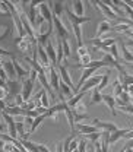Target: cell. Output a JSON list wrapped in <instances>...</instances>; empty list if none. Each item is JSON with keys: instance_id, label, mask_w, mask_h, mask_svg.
Wrapping results in <instances>:
<instances>
[{"instance_id": "obj_1", "label": "cell", "mask_w": 133, "mask_h": 152, "mask_svg": "<svg viewBox=\"0 0 133 152\" xmlns=\"http://www.w3.org/2000/svg\"><path fill=\"white\" fill-rule=\"evenodd\" d=\"M53 6V3H39V6L37 7L38 10V15H41L44 20L48 23V25H53V12H51V7Z\"/></svg>"}, {"instance_id": "obj_2", "label": "cell", "mask_w": 133, "mask_h": 152, "mask_svg": "<svg viewBox=\"0 0 133 152\" xmlns=\"http://www.w3.org/2000/svg\"><path fill=\"white\" fill-rule=\"evenodd\" d=\"M1 118H3V121H4V126H6V129H7V133L12 136V137H18V133H16V121L13 120V117L12 115H9V114H6L4 111H1Z\"/></svg>"}, {"instance_id": "obj_3", "label": "cell", "mask_w": 133, "mask_h": 152, "mask_svg": "<svg viewBox=\"0 0 133 152\" xmlns=\"http://www.w3.org/2000/svg\"><path fill=\"white\" fill-rule=\"evenodd\" d=\"M53 26L56 28V35L58 37V39H60V41H61V39H67V37H69V32H67V28L63 25L61 19L53 16Z\"/></svg>"}, {"instance_id": "obj_4", "label": "cell", "mask_w": 133, "mask_h": 152, "mask_svg": "<svg viewBox=\"0 0 133 152\" xmlns=\"http://www.w3.org/2000/svg\"><path fill=\"white\" fill-rule=\"evenodd\" d=\"M32 89H34V80L31 77H26L22 80V99L23 101H29L31 99V94H32Z\"/></svg>"}, {"instance_id": "obj_5", "label": "cell", "mask_w": 133, "mask_h": 152, "mask_svg": "<svg viewBox=\"0 0 133 152\" xmlns=\"http://www.w3.org/2000/svg\"><path fill=\"white\" fill-rule=\"evenodd\" d=\"M6 88H7V92L10 96H16L22 92V80L19 79H12V80H7L6 82Z\"/></svg>"}, {"instance_id": "obj_6", "label": "cell", "mask_w": 133, "mask_h": 152, "mask_svg": "<svg viewBox=\"0 0 133 152\" xmlns=\"http://www.w3.org/2000/svg\"><path fill=\"white\" fill-rule=\"evenodd\" d=\"M92 4H94L95 7H96V9H98V10H99V12H101V13L105 16V18L108 19V20H117V18H118V16H115V15H114L113 10H111V9H110V7H108L105 3H104V1H94Z\"/></svg>"}, {"instance_id": "obj_7", "label": "cell", "mask_w": 133, "mask_h": 152, "mask_svg": "<svg viewBox=\"0 0 133 152\" xmlns=\"http://www.w3.org/2000/svg\"><path fill=\"white\" fill-rule=\"evenodd\" d=\"M101 79H102V75H94V76H91V77H89V79H88V80L83 83V86H82L79 91L86 94V92H89L91 89H95V88L98 86V83L101 82Z\"/></svg>"}, {"instance_id": "obj_8", "label": "cell", "mask_w": 133, "mask_h": 152, "mask_svg": "<svg viewBox=\"0 0 133 152\" xmlns=\"http://www.w3.org/2000/svg\"><path fill=\"white\" fill-rule=\"evenodd\" d=\"M57 69H58L61 82H64L67 86H70V88L73 89V92H77V91H76V85H73V82H72V77H70V73H69L67 67H66V66H58Z\"/></svg>"}, {"instance_id": "obj_9", "label": "cell", "mask_w": 133, "mask_h": 152, "mask_svg": "<svg viewBox=\"0 0 133 152\" xmlns=\"http://www.w3.org/2000/svg\"><path fill=\"white\" fill-rule=\"evenodd\" d=\"M48 80H50V86L53 88V91L57 92V95L60 94V77L57 75L56 67L51 66L50 67V75H48Z\"/></svg>"}, {"instance_id": "obj_10", "label": "cell", "mask_w": 133, "mask_h": 152, "mask_svg": "<svg viewBox=\"0 0 133 152\" xmlns=\"http://www.w3.org/2000/svg\"><path fill=\"white\" fill-rule=\"evenodd\" d=\"M12 64H13V67H15L16 77H18L19 80H23V79L29 77V72H31V69H25L23 66H20V64H19V61L16 60V57H15V58H12Z\"/></svg>"}, {"instance_id": "obj_11", "label": "cell", "mask_w": 133, "mask_h": 152, "mask_svg": "<svg viewBox=\"0 0 133 152\" xmlns=\"http://www.w3.org/2000/svg\"><path fill=\"white\" fill-rule=\"evenodd\" d=\"M75 132L77 133V134H82V136H85V134H89V133L99 132V129H98V127H95L94 124L91 126V124H82V123H75Z\"/></svg>"}, {"instance_id": "obj_12", "label": "cell", "mask_w": 133, "mask_h": 152, "mask_svg": "<svg viewBox=\"0 0 133 152\" xmlns=\"http://www.w3.org/2000/svg\"><path fill=\"white\" fill-rule=\"evenodd\" d=\"M118 44H120V50H121V60L124 61V63H130L133 64V53L132 51H129V48L126 47V42L120 38L118 39Z\"/></svg>"}, {"instance_id": "obj_13", "label": "cell", "mask_w": 133, "mask_h": 152, "mask_svg": "<svg viewBox=\"0 0 133 152\" xmlns=\"http://www.w3.org/2000/svg\"><path fill=\"white\" fill-rule=\"evenodd\" d=\"M64 12H66L67 19L70 20V23H72V25H80V23H85V22H89V20H91V18H88V16H76L69 7H67Z\"/></svg>"}, {"instance_id": "obj_14", "label": "cell", "mask_w": 133, "mask_h": 152, "mask_svg": "<svg viewBox=\"0 0 133 152\" xmlns=\"http://www.w3.org/2000/svg\"><path fill=\"white\" fill-rule=\"evenodd\" d=\"M111 31V25H110V20H101L96 26V31H95V38H101L102 35H105L107 32Z\"/></svg>"}, {"instance_id": "obj_15", "label": "cell", "mask_w": 133, "mask_h": 152, "mask_svg": "<svg viewBox=\"0 0 133 152\" xmlns=\"http://www.w3.org/2000/svg\"><path fill=\"white\" fill-rule=\"evenodd\" d=\"M12 18H13V26H15V34H16V38H22L26 35V32H25V28H23V23H22V20L19 18V15H12Z\"/></svg>"}, {"instance_id": "obj_16", "label": "cell", "mask_w": 133, "mask_h": 152, "mask_svg": "<svg viewBox=\"0 0 133 152\" xmlns=\"http://www.w3.org/2000/svg\"><path fill=\"white\" fill-rule=\"evenodd\" d=\"M94 126L98 127V129H104V130H107V132H110V133L115 132V130L118 129L114 123H110V121H101L99 118H94Z\"/></svg>"}, {"instance_id": "obj_17", "label": "cell", "mask_w": 133, "mask_h": 152, "mask_svg": "<svg viewBox=\"0 0 133 152\" xmlns=\"http://www.w3.org/2000/svg\"><path fill=\"white\" fill-rule=\"evenodd\" d=\"M98 69H83V72H82V75L79 77V82H77V85H76V91L79 92V89L83 86V83L91 77V76H94V73L96 72Z\"/></svg>"}, {"instance_id": "obj_18", "label": "cell", "mask_w": 133, "mask_h": 152, "mask_svg": "<svg viewBox=\"0 0 133 152\" xmlns=\"http://www.w3.org/2000/svg\"><path fill=\"white\" fill-rule=\"evenodd\" d=\"M45 53H47V56H48V58H50L51 64L56 67L57 54H56V48H54V45H53V41H51V39H48V42L45 44Z\"/></svg>"}, {"instance_id": "obj_19", "label": "cell", "mask_w": 133, "mask_h": 152, "mask_svg": "<svg viewBox=\"0 0 133 152\" xmlns=\"http://www.w3.org/2000/svg\"><path fill=\"white\" fill-rule=\"evenodd\" d=\"M102 95V101L107 104V107L110 108V111L113 113V115L115 117L117 115V105H115V99H114L113 95H108V94H101Z\"/></svg>"}, {"instance_id": "obj_20", "label": "cell", "mask_w": 133, "mask_h": 152, "mask_svg": "<svg viewBox=\"0 0 133 152\" xmlns=\"http://www.w3.org/2000/svg\"><path fill=\"white\" fill-rule=\"evenodd\" d=\"M63 113H64V115H66V121L69 123L70 132H72V130H75V117H73V111H72V108H70L67 104H66V107H64Z\"/></svg>"}, {"instance_id": "obj_21", "label": "cell", "mask_w": 133, "mask_h": 152, "mask_svg": "<svg viewBox=\"0 0 133 152\" xmlns=\"http://www.w3.org/2000/svg\"><path fill=\"white\" fill-rule=\"evenodd\" d=\"M3 67H4V70H6V75L9 77V80L16 79V72H15V67H13L12 61H10V63H9V61H3Z\"/></svg>"}, {"instance_id": "obj_22", "label": "cell", "mask_w": 133, "mask_h": 152, "mask_svg": "<svg viewBox=\"0 0 133 152\" xmlns=\"http://www.w3.org/2000/svg\"><path fill=\"white\" fill-rule=\"evenodd\" d=\"M127 130H129V129H117L115 132L110 133V143H115L117 140H120V139L127 133Z\"/></svg>"}, {"instance_id": "obj_23", "label": "cell", "mask_w": 133, "mask_h": 152, "mask_svg": "<svg viewBox=\"0 0 133 152\" xmlns=\"http://www.w3.org/2000/svg\"><path fill=\"white\" fill-rule=\"evenodd\" d=\"M72 12L75 13L76 16H83V13H85V10H83V1H80V0H76L72 3Z\"/></svg>"}, {"instance_id": "obj_24", "label": "cell", "mask_w": 133, "mask_h": 152, "mask_svg": "<svg viewBox=\"0 0 133 152\" xmlns=\"http://www.w3.org/2000/svg\"><path fill=\"white\" fill-rule=\"evenodd\" d=\"M60 94L63 95V96L66 95V96H67V99H70V98L75 95V92H73V89H72L70 86H67L64 82H61V80H60Z\"/></svg>"}, {"instance_id": "obj_25", "label": "cell", "mask_w": 133, "mask_h": 152, "mask_svg": "<svg viewBox=\"0 0 133 152\" xmlns=\"http://www.w3.org/2000/svg\"><path fill=\"white\" fill-rule=\"evenodd\" d=\"M83 96H85V92H80V91H79V92L73 95L70 99H67V105H69L70 108H73L79 101H82V98H83Z\"/></svg>"}, {"instance_id": "obj_26", "label": "cell", "mask_w": 133, "mask_h": 152, "mask_svg": "<svg viewBox=\"0 0 133 152\" xmlns=\"http://www.w3.org/2000/svg\"><path fill=\"white\" fill-rule=\"evenodd\" d=\"M44 118H45V115H44V114H42V115H38V117H35V118H34V121H32V124H31V127H29V130H28V132H29V134H32V133L37 130L38 126L44 121Z\"/></svg>"}, {"instance_id": "obj_27", "label": "cell", "mask_w": 133, "mask_h": 152, "mask_svg": "<svg viewBox=\"0 0 133 152\" xmlns=\"http://www.w3.org/2000/svg\"><path fill=\"white\" fill-rule=\"evenodd\" d=\"M20 143H22V146H23L28 152H39L35 142H31V140H20Z\"/></svg>"}, {"instance_id": "obj_28", "label": "cell", "mask_w": 133, "mask_h": 152, "mask_svg": "<svg viewBox=\"0 0 133 152\" xmlns=\"http://www.w3.org/2000/svg\"><path fill=\"white\" fill-rule=\"evenodd\" d=\"M50 95H48V92L44 89V92H42V95H41V99H39V102H41V107H44V108H50L51 107V104H50Z\"/></svg>"}, {"instance_id": "obj_29", "label": "cell", "mask_w": 133, "mask_h": 152, "mask_svg": "<svg viewBox=\"0 0 133 152\" xmlns=\"http://www.w3.org/2000/svg\"><path fill=\"white\" fill-rule=\"evenodd\" d=\"M51 12H53V16H56V18H61V13L64 12V7H63V4L61 3H54L53 4V9H51Z\"/></svg>"}, {"instance_id": "obj_30", "label": "cell", "mask_w": 133, "mask_h": 152, "mask_svg": "<svg viewBox=\"0 0 133 152\" xmlns=\"http://www.w3.org/2000/svg\"><path fill=\"white\" fill-rule=\"evenodd\" d=\"M72 111H73V114H86V105H85V102L83 101H79L75 107L72 108Z\"/></svg>"}, {"instance_id": "obj_31", "label": "cell", "mask_w": 133, "mask_h": 152, "mask_svg": "<svg viewBox=\"0 0 133 152\" xmlns=\"http://www.w3.org/2000/svg\"><path fill=\"white\" fill-rule=\"evenodd\" d=\"M123 92V85H121V82H120V79L117 77L115 79V82L113 83V96L115 98V96H118V95Z\"/></svg>"}, {"instance_id": "obj_32", "label": "cell", "mask_w": 133, "mask_h": 152, "mask_svg": "<svg viewBox=\"0 0 133 152\" xmlns=\"http://www.w3.org/2000/svg\"><path fill=\"white\" fill-rule=\"evenodd\" d=\"M108 86V73H105V75H102V79H101V82L98 83V86L95 88V91H98V92H101V91H104L105 88Z\"/></svg>"}, {"instance_id": "obj_33", "label": "cell", "mask_w": 133, "mask_h": 152, "mask_svg": "<svg viewBox=\"0 0 133 152\" xmlns=\"http://www.w3.org/2000/svg\"><path fill=\"white\" fill-rule=\"evenodd\" d=\"M61 48H63V54H64V57H70L72 51H70V42H69V38H67V39H61Z\"/></svg>"}, {"instance_id": "obj_34", "label": "cell", "mask_w": 133, "mask_h": 152, "mask_svg": "<svg viewBox=\"0 0 133 152\" xmlns=\"http://www.w3.org/2000/svg\"><path fill=\"white\" fill-rule=\"evenodd\" d=\"M0 140H3V142H7V143H16V139L15 137H12L9 133H1L0 132Z\"/></svg>"}, {"instance_id": "obj_35", "label": "cell", "mask_w": 133, "mask_h": 152, "mask_svg": "<svg viewBox=\"0 0 133 152\" xmlns=\"http://www.w3.org/2000/svg\"><path fill=\"white\" fill-rule=\"evenodd\" d=\"M83 137H85V139H88V140H91V142L94 143V142H96V140H99V137H101V132L89 133V134H85Z\"/></svg>"}, {"instance_id": "obj_36", "label": "cell", "mask_w": 133, "mask_h": 152, "mask_svg": "<svg viewBox=\"0 0 133 152\" xmlns=\"http://www.w3.org/2000/svg\"><path fill=\"white\" fill-rule=\"evenodd\" d=\"M102 101V95H101V92H98V91H95L92 92V98H91V104H98V102H101Z\"/></svg>"}, {"instance_id": "obj_37", "label": "cell", "mask_w": 133, "mask_h": 152, "mask_svg": "<svg viewBox=\"0 0 133 152\" xmlns=\"http://www.w3.org/2000/svg\"><path fill=\"white\" fill-rule=\"evenodd\" d=\"M118 98H120L124 104H130V99H132V98H130V95H129V92H126V91H123L121 94L118 95Z\"/></svg>"}, {"instance_id": "obj_38", "label": "cell", "mask_w": 133, "mask_h": 152, "mask_svg": "<svg viewBox=\"0 0 133 152\" xmlns=\"http://www.w3.org/2000/svg\"><path fill=\"white\" fill-rule=\"evenodd\" d=\"M86 54H89V51H88V48L85 45L77 47V57H83V56H86Z\"/></svg>"}, {"instance_id": "obj_39", "label": "cell", "mask_w": 133, "mask_h": 152, "mask_svg": "<svg viewBox=\"0 0 133 152\" xmlns=\"http://www.w3.org/2000/svg\"><path fill=\"white\" fill-rule=\"evenodd\" d=\"M120 111H124V113H129V114H133V104H127L124 107H117Z\"/></svg>"}, {"instance_id": "obj_40", "label": "cell", "mask_w": 133, "mask_h": 152, "mask_svg": "<svg viewBox=\"0 0 133 152\" xmlns=\"http://www.w3.org/2000/svg\"><path fill=\"white\" fill-rule=\"evenodd\" d=\"M77 146H79V139H77V137H75V139L70 142L69 151H70V152H72V151H76V149H77Z\"/></svg>"}, {"instance_id": "obj_41", "label": "cell", "mask_w": 133, "mask_h": 152, "mask_svg": "<svg viewBox=\"0 0 133 152\" xmlns=\"http://www.w3.org/2000/svg\"><path fill=\"white\" fill-rule=\"evenodd\" d=\"M77 152H86V140H85V139L79 140V146H77Z\"/></svg>"}, {"instance_id": "obj_42", "label": "cell", "mask_w": 133, "mask_h": 152, "mask_svg": "<svg viewBox=\"0 0 133 152\" xmlns=\"http://www.w3.org/2000/svg\"><path fill=\"white\" fill-rule=\"evenodd\" d=\"M0 13H3V15H10V12H9V9H7V6H6V3L4 1H0Z\"/></svg>"}, {"instance_id": "obj_43", "label": "cell", "mask_w": 133, "mask_h": 152, "mask_svg": "<svg viewBox=\"0 0 133 152\" xmlns=\"http://www.w3.org/2000/svg\"><path fill=\"white\" fill-rule=\"evenodd\" d=\"M32 121H34V118H32V117H25V120H23V124H25L26 130H29V127H31ZM28 133H29V132H28Z\"/></svg>"}, {"instance_id": "obj_44", "label": "cell", "mask_w": 133, "mask_h": 152, "mask_svg": "<svg viewBox=\"0 0 133 152\" xmlns=\"http://www.w3.org/2000/svg\"><path fill=\"white\" fill-rule=\"evenodd\" d=\"M123 137H124L126 140H132V139H133V129H129V130H127V133H126Z\"/></svg>"}, {"instance_id": "obj_45", "label": "cell", "mask_w": 133, "mask_h": 152, "mask_svg": "<svg viewBox=\"0 0 133 152\" xmlns=\"http://www.w3.org/2000/svg\"><path fill=\"white\" fill-rule=\"evenodd\" d=\"M37 146H38V151L39 152H51L45 145H41V143H37Z\"/></svg>"}, {"instance_id": "obj_46", "label": "cell", "mask_w": 133, "mask_h": 152, "mask_svg": "<svg viewBox=\"0 0 133 152\" xmlns=\"http://www.w3.org/2000/svg\"><path fill=\"white\" fill-rule=\"evenodd\" d=\"M94 152H102V149H101V143H99V140H96V142H94Z\"/></svg>"}, {"instance_id": "obj_47", "label": "cell", "mask_w": 133, "mask_h": 152, "mask_svg": "<svg viewBox=\"0 0 133 152\" xmlns=\"http://www.w3.org/2000/svg\"><path fill=\"white\" fill-rule=\"evenodd\" d=\"M124 148H129V149H133V139H132V140H127V142H126Z\"/></svg>"}, {"instance_id": "obj_48", "label": "cell", "mask_w": 133, "mask_h": 152, "mask_svg": "<svg viewBox=\"0 0 133 152\" xmlns=\"http://www.w3.org/2000/svg\"><path fill=\"white\" fill-rule=\"evenodd\" d=\"M56 152H63V145H61V142L56 145Z\"/></svg>"}, {"instance_id": "obj_49", "label": "cell", "mask_w": 133, "mask_h": 152, "mask_svg": "<svg viewBox=\"0 0 133 152\" xmlns=\"http://www.w3.org/2000/svg\"><path fill=\"white\" fill-rule=\"evenodd\" d=\"M129 95H130V98L133 99V85H130V86H129Z\"/></svg>"}, {"instance_id": "obj_50", "label": "cell", "mask_w": 133, "mask_h": 152, "mask_svg": "<svg viewBox=\"0 0 133 152\" xmlns=\"http://www.w3.org/2000/svg\"><path fill=\"white\" fill-rule=\"evenodd\" d=\"M126 64V67H129L130 70H133V64H130V63H124Z\"/></svg>"}, {"instance_id": "obj_51", "label": "cell", "mask_w": 133, "mask_h": 152, "mask_svg": "<svg viewBox=\"0 0 133 152\" xmlns=\"http://www.w3.org/2000/svg\"><path fill=\"white\" fill-rule=\"evenodd\" d=\"M123 149H124V152H133V149H129V148H124V146H123Z\"/></svg>"}, {"instance_id": "obj_52", "label": "cell", "mask_w": 133, "mask_h": 152, "mask_svg": "<svg viewBox=\"0 0 133 152\" xmlns=\"http://www.w3.org/2000/svg\"><path fill=\"white\" fill-rule=\"evenodd\" d=\"M22 152H28V151H26V149H25V151H22Z\"/></svg>"}, {"instance_id": "obj_53", "label": "cell", "mask_w": 133, "mask_h": 152, "mask_svg": "<svg viewBox=\"0 0 133 152\" xmlns=\"http://www.w3.org/2000/svg\"><path fill=\"white\" fill-rule=\"evenodd\" d=\"M73 152H77V149H76V151H73Z\"/></svg>"}, {"instance_id": "obj_54", "label": "cell", "mask_w": 133, "mask_h": 152, "mask_svg": "<svg viewBox=\"0 0 133 152\" xmlns=\"http://www.w3.org/2000/svg\"><path fill=\"white\" fill-rule=\"evenodd\" d=\"M132 129H133V127H132Z\"/></svg>"}]
</instances>
